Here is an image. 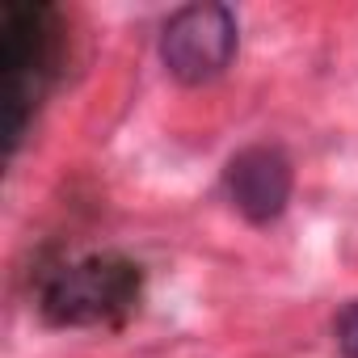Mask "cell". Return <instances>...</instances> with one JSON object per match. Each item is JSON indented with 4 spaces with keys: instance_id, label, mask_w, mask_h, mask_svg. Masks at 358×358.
I'll use <instances>...</instances> for the list:
<instances>
[{
    "instance_id": "obj_1",
    "label": "cell",
    "mask_w": 358,
    "mask_h": 358,
    "mask_svg": "<svg viewBox=\"0 0 358 358\" xmlns=\"http://www.w3.org/2000/svg\"><path fill=\"white\" fill-rule=\"evenodd\" d=\"M68 59V22L47 0H9L0 9V135L13 160Z\"/></svg>"
},
{
    "instance_id": "obj_2",
    "label": "cell",
    "mask_w": 358,
    "mask_h": 358,
    "mask_svg": "<svg viewBox=\"0 0 358 358\" xmlns=\"http://www.w3.org/2000/svg\"><path fill=\"white\" fill-rule=\"evenodd\" d=\"M143 299V270L127 253L101 249L55 266L38 287V312L59 329L118 324Z\"/></svg>"
},
{
    "instance_id": "obj_3",
    "label": "cell",
    "mask_w": 358,
    "mask_h": 358,
    "mask_svg": "<svg viewBox=\"0 0 358 358\" xmlns=\"http://www.w3.org/2000/svg\"><path fill=\"white\" fill-rule=\"evenodd\" d=\"M241 47V22L228 5L203 0L169 13L160 26V64L182 85H211L228 72Z\"/></svg>"
},
{
    "instance_id": "obj_4",
    "label": "cell",
    "mask_w": 358,
    "mask_h": 358,
    "mask_svg": "<svg viewBox=\"0 0 358 358\" xmlns=\"http://www.w3.org/2000/svg\"><path fill=\"white\" fill-rule=\"evenodd\" d=\"M295 190V169L278 143H249L224 169V194L228 203L257 228L274 224Z\"/></svg>"
},
{
    "instance_id": "obj_5",
    "label": "cell",
    "mask_w": 358,
    "mask_h": 358,
    "mask_svg": "<svg viewBox=\"0 0 358 358\" xmlns=\"http://www.w3.org/2000/svg\"><path fill=\"white\" fill-rule=\"evenodd\" d=\"M333 345L341 358H358V299L341 303V312L333 316Z\"/></svg>"
}]
</instances>
